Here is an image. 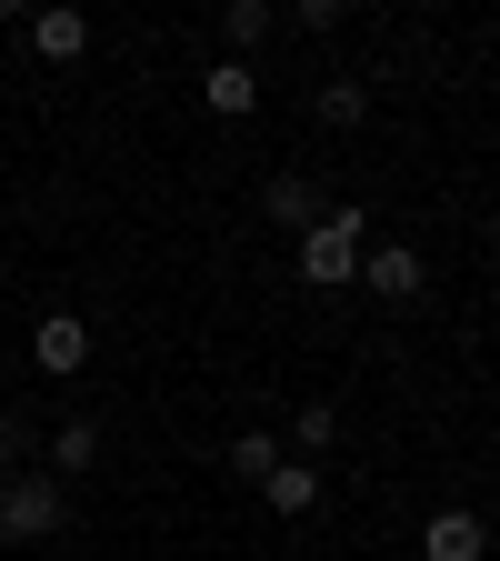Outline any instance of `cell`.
I'll return each mask as SVG.
<instances>
[{
    "label": "cell",
    "instance_id": "1",
    "mask_svg": "<svg viewBox=\"0 0 500 561\" xmlns=\"http://www.w3.org/2000/svg\"><path fill=\"white\" fill-rule=\"evenodd\" d=\"M361 210H321V221L301 231V280H321V291H340V280H361Z\"/></svg>",
    "mask_w": 500,
    "mask_h": 561
},
{
    "label": "cell",
    "instance_id": "2",
    "mask_svg": "<svg viewBox=\"0 0 500 561\" xmlns=\"http://www.w3.org/2000/svg\"><path fill=\"white\" fill-rule=\"evenodd\" d=\"M50 531H60V481L11 471L0 481V541H50Z\"/></svg>",
    "mask_w": 500,
    "mask_h": 561
},
{
    "label": "cell",
    "instance_id": "3",
    "mask_svg": "<svg viewBox=\"0 0 500 561\" xmlns=\"http://www.w3.org/2000/svg\"><path fill=\"white\" fill-rule=\"evenodd\" d=\"M31 50H40L50 70H70V60L91 50V21L70 11V0H40V11H31Z\"/></svg>",
    "mask_w": 500,
    "mask_h": 561
},
{
    "label": "cell",
    "instance_id": "4",
    "mask_svg": "<svg viewBox=\"0 0 500 561\" xmlns=\"http://www.w3.org/2000/svg\"><path fill=\"white\" fill-rule=\"evenodd\" d=\"M480 551H490L480 512H431L420 522V561H480Z\"/></svg>",
    "mask_w": 500,
    "mask_h": 561
},
{
    "label": "cell",
    "instance_id": "5",
    "mask_svg": "<svg viewBox=\"0 0 500 561\" xmlns=\"http://www.w3.org/2000/svg\"><path fill=\"white\" fill-rule=\"evenodd\" d=\"M200 101L221 111V121H251V111H260V70H251V60H210V70H200Z\"/></svg>",
    "mask_w": 500,
    "mask_h": 561
},
{
    "label": "cell",
    "instance_id": "6",
    "mask_svg": "<svg viewBox=\"0 0 500 561\" xmlns=\"http://www.w3.org/2000/svg\"><path fill=\"white\" fill-rule=\"evenodd\" d=\"M31 351H40V371H50V381H70V371H81V362H91V331H81V321H70V311H50V321L31 331Z\"/></svg>",
    "mask_w": 500,
    "mask_h": 561
},
{
    "label": "cell",
    "instance_id": "7",
    "mask_svg": "<svg viewBox=\"0 0 500 561\" xmlns=\"http://www.w3.org/2000/svg\"><path fill=\"white\" fill-rule=\"evenodd\" d=\"M361 271H371V291H381V301H420V280H431V271H420V251H400V241L361 251Z\"/></svg>",
    "mask_w": 500,
    "mask_h": 561
},
{
    "label": "cell",
    "instance_id": "8",
    "mask_svg": "<svg viewBox=\"0 0 500 561\" xmlns=\"http://www.w3.org/2000/svg\"><path fill=\"white\" fill-rule=\"evenodd\" d=\"M260 201H270V221H280V231H311V221H321V191H311L301 171H280Z\"/></svg>",
    "mask_w": 500,
    "mask_h": 561
},
{
    "label": "cell",
    "instance_id": "9",
    "mask_svg": "<svg viewBox=\"0 0 500 561\" xmlns=\"http://www.w3.org/2000/svg\"><path fill=\"white\" fill-rule=\"evenodd\" d=\"M260 502H270V512H311V502H321V471H311V461H280V471L260 481Z\"/></svg>",
    "mask_w": 500,
    "mask_h": 561
},
{
    "label": "cell",
    "instance_id": "10",
    "mask_svg": "<svg viewBox=\"0 0 500 561\" xmlns=\"http://www.w3.org/2000/svg\"><path fill=\"white\" fill-rule=\"evenodd\" d=\"M221 31H231V60L270 41V0H221Z\"/></svg>",
    "mask_w": 500,
    "mask_h": 561
},
{
    "label": "cell",
    "instance_id": "11",
    "mask_svg": "<svg viewBox=\"0 0 500 561\" xmlns=\"http://www.w3.org/2000/svg\"><path fill=\"white\" fill-rule=\"evenodd\" d=\"M101 461V421H60V442H50V471H91Z\"/></svg>",
    "mask_w": 500,
    "mask_h": 561
},
{
    "label": "cell",
    "instance_id": "12",
    "mask_svg": "<svg viewBox=\"0 0 500 561\" xmlns=\"http://www.w3.org/2000/svg\"><path fill=\"white\" fill-rule=\"evenodd\" d=\"M231 471H241V481L260 491V481L280 471V442H270V432H241V442H231Z\"/></svg>",
    "mask_w": 500,
    "mask_h": 561
},
{
    "label": "cell",
    "instance_id": "13",
    "mask_svg": "<svg viewBox=\"0 0 500 561\" xmlns=\"http://www.w3.org/2000/svg\"><path fill=\"white\" fill-rule=\"evenodd\" d=\"M361 111H371L361 81H330V91H321V121H330V130H361Z\"/></svg>",
    "mask_w": 500,
    "mask_h": 561
},
{
    "label": "cell",
    "instance_id": "14",
    "mask_svg": "<svg viewBox=\"0 0 500 561\" xmlns=\"http://www.w3.org/2000/svg\"><path fill=\"white\" fill-rule=\"evenodd\" d=\"M340 11H350V0H301V21H311V31H330Z\"/></svg>",
    "mask_w": 500,
    "mask_h": 561
},
{
    "label": "cell",
    "instance_id": "15",
    "mask_svg": "<svg viewBox=\"0 0 500 561\" xmlns=\"http://www.w3.org/2000/svg\"><path fill=\"white\" fill-rule=\"evenodd\" d=\"M11 451H21V421H11V411H0V461H11Z\"/></svg>",
    "mask_w": 500,
    "mask_h": 561
},
{
    "label": "cell",
    "instance_id": "16",
    "mask_svg": "<svg viewBox=\"0 0 500 561\" xmlns=\"http://www.w3.org/2000/svg\"><path fill=\"white\" fill-rule=\"evenodd\" d=\"M0 21H31V0H0Z\"/></svg>",
    "mask_w": 500,
    "mask_h": 561
}]
</instances>
